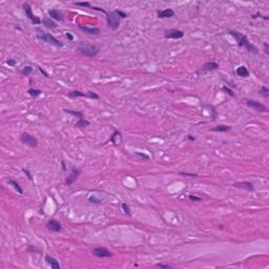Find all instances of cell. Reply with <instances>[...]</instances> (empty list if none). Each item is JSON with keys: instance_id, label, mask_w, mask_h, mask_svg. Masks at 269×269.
<instances>
[{"instance_id": "cell-32", "label": "cell", "mask_w": 269, "mask_h": 269, "mask_svg": "<svg viewBox=\"0 0 269 269\" xmlns=\"http://www.w3.org/2000/svg\"><path fill=\"white\" fill-rule=\"evenodd\" d=\"M26 250H28V252H30V254H33V252H40V250L37 248L36 246H33V245H28Z\"/></svg>"}, {"instance_id": "cell-44", "label": "cell", "mask_w": 269, "mask_h": 269, "mask_svg": "<svg viewBox=\"0 0 269 269\" xmlns=\"http://www.w3.org/2000/svg\"><path fill=\"white\" fill-rule=\"evenodd\" d=\"M61 167H62V171H66V166H65L64 160H62V161H61Z\"/></svg>"}, {"instance_id": "cell-15", "label": "cell", "mask_w": 269, "mask_h": 269, "mask_svg": "<svg viewBox=\"0 0 269 269\" xmlns=\"http://www.w3.org/2000/svg\"><path fill=\"white\" fill-rule=\"evenodd\" d=\"M78 28L82 32H84L85 34H87V35H99L101 33L99 28H89V26L85 25H78Z\"/></svg>"}, {"instance_id": "cell-45", "label": "cell", "mask_w": 269, "mask_h": 269, "mask_svg": "<svg viewBox=\"0 0 269 269\" xmlns=\"http://www.w3.org/2000/svg\"><path fill=\"white\" fill-rule=\"evenodd\" d=\"M187 138H188V139H189L190 141H194V140H196V138L193 137V136H191V135H188V136H187Z\"/></svg>"}, {"instance_id": "cell-5", "label": "cell", "mask_w": 269, "mask_h": 269, "mask_svg": "<svg viewBox=\"0 0 269 269\" xmlns=\"http://www.w3.org/2000/svg\"><path fill=\"white\" fill-rule=\"evenodd\" d=\"M67 96L70 98H79V97H85V98H89V99H93V100H98L99 99V96L96 94L95 92H86V93H82L80 90H72L67 94Z\"/></svg>"}, {"instance_id": "cell-42", "label": "cell", "mask_w": 269, "mask_h": 269, "mask_svg": "<svg viewBox=\"0 0 269 269\" xmlns=\"http://www.w3.org/2000/svg\"><path fill=\"white\" fill-rule=\"evenodd\" d=\"M65 37H66V38H67V40H70V41H73V40H74L73 35H72L71 33H67V32H66V33H65Z\"/></svg>"}, {"instance_id": "cell-12", "label": "cell", "mask_w": 269, "mask_h": 269, "mask_svg": "<svg viewBox=\"0 0 269 269\" xmlns=\"http://www.w3.org/2000/svg\"><path fill=\"white\" fill-rule=\"evenodd\" d=\"M46 228L50 231H53V232H59V231L62 230V225H61L59 221L52 219L46 223Z\"/></svg>"}, {"instance_id": "cell-3", "label": "cell", "mask_w": 269, "mask_h": 269, "mask_svg": "<svg viewBox=\"0 0 269 269\" xmlns=\"http://www.w3.org/2000/svg\"><path fill=\"white\" fill-rule=\"evenodd\" d=\"M77 50L78 53H80L81 55L86 56V57H96L100 52V47L97 46V45L94 44H80L78 47H77Z\"/></svg>"}, {"instance_id": "cell-6", "label": "cell", "mask_w": 269, "mask_h": 269, "mask_svg": "<svg viewBox=\"0 0 269 269\" xmlns=\"http://www.w3.org/2000/svg\"><path fill=\"white\" fill-rule=\"evenodd\" d=\"M20 141L23 144L28 145V147H37V146H38V140H37V138L30 135L28 132H22L20 136Z\"/></svg>"}, {"instance_id": "cell-1", "label": "cell", "mask_w": 269, "mask_h": 269, "mask_svg": "<svg viewBox=\"0 0 269 269\" xmlns=\"http://www.w3.org/2000/svg\"><path fill=\"white\" fill-rule=\"evenodd\" d=\"M229 34L236 40L238 45L240 47H245L249 53H254V54H258V53H259L258 52L257 47L250 43V42L248 41V39H247V37L244 36L243 34L239 33V32H236V31H229Z\"/></svg>"}, {"instance_id": "cell-29", "label": "cell", "mask_w": 269, "mask_h": 269, "mask_svg": "<svg viewBox=\"0 0 269 269\" xmlns=\"http://www.w3.org/2000/svg\"><path fill=\"white\" fill-rule=\"evenodd\" d=\"M260 95H262L264 98H268L269 97V89L266 86H262L260 89Z\"/></svg>"}, {"instance_id": "cell-37", "label": "cell", "mask_w": 269, "mask_h": 269, "mask_svg": "<svg viewBox=\"0 0 269 269\" xmlns=\"http://www.w3.org/2000/svg\"><path fill=\"white\" fill-rule=\"evenodd\" d=\"M5 62H7V64L9 65V66H16L17 65V61H16L15 59H7V61H5Z\"/></svg>"}, {"instance_id": "cell-13", "label": "cell", "mask_w": 269, "mask_h": 269, "mask_svg": "<svg viewBox=\"0 0 269 269\" xmlns=\"http://www.w3.org/2000/svg\"><path fill=\"white\" fill-rule=\"evenodd\" d=\"M219 68V63L214 62V61H208V62L204 63V65L198 71V73H204V72H211Z\"/></svg>"}, {"instance_id": "cell-9", "label": "cell", "mask_w": 269, "mask_h": 269, "mask_svg": "<svg viewBox=\"0 0 269 269\" xmlns=\"http://www.w3.org/2000/svg\"><path fill=\"white\" fill-rule=\"evenodd\" d=\"M246 105L248 106V107L252 108V110L261 111V113H267V111H268V108L266 107L264 104H262L261 102H259V101L247 99L246 100Z\"/></svg>"}, {"instance_id": "cell-21", "label": "cell", "mask_w": 269, "mask_h": 269, "mask_svg": "<svg viewBox=\"0 0 269 269\" xmlns=\"http://www.w3.org/2000/svg\"><path fill=\"white\" fill-rule=\"evenodd\" d=\"M236 74L239 77H242V78H248L249 77V71L247 70V67L245 65L239 66V67L236 70Z\"/></svg>"}, {"instance_id": "cell-34", "label": "cell", "mask_w": 269, "mask_h": 269, "mask_svg": "<svg viewBox=\"0 0 269 269\" xmlns=\"http://www.w3.org/2000/svg\"><path fill=\"white\" fill-rule=\"evenodd\" d=\"M188 198H189L190 201H193V202H199V201H201V200H202L201 197L194 196V194H189V196H188Z\"/></svg>"}, {"instance_id": "cell-22", "label": "cell", "mask_w": 269, "mask_h": 269, "mask_svg": "<svg viewBox=\"0 0 269 269\" xmlns=\"http://www.w3.org/2000/svg\"><path fill=\"white\" fill-rule=\"evenodd\" d=\"M230 129H231V126H229V125H225V124H219L215 127H212L211 128L212 132H228V130H230Z\"/></svg>"}, {"instance_id": "cell-43", "label": "cell", "mask_w": 269, "mask_h": 269, "mask_svg": "<svg viewBox=\"0 0 269 269\" xmlns=\"http://www.w3.org/2000/svg\"><path fill=\"white\" fill-rule=\"evenodd\" d=\"M264 50H265L266 54L269 55V44L267 43V42H265L264 43Z\"/></svg>"}, {"instance_id": "cell-18", "label": "cell", "mask_w": 269, "mask_h": 269, "mask_svg": "<svg viewBox=\"0 0 269 269\" xmlns=\"http://www.w3.org/2000/svg\"><path fill=\"white\" fill-rule=\"evenodd\" d=\"M42 24H43L45 28H50V30H54V28H57V23H56L55 20H53L52 18L50 17H45L42 19Z\"/></svg>"}, {"instance_id": "cell-10", "label": "cell", "mask_w": 269, "mask_h": 269, "mask_svg": "<svg viewBox=\"0 0 269 269\" xmlns=\"http://www.w3.org/2000/svg\"><path fill=\"white\" fill-rule=\"evenodd\" d=\"M164 37L166 39H181L184 37V33L177 28H170L164 32Z\"/></svg>"}, {"instance_id": "cell-16", "label": "cell", "mask_w": 269, "mask_h": 269, "mask_svg": "<svg viewBox=\"0 0 269 269\" xmlns=\"http://www.w3.org/2000/svg\"><path fill=\"white\" fill-rule=\"evenodd\" d=\"M44 260H45V262H46L53 269H60L61 268L59 262H58V261L56 260L54 257H52V255L46 254L44 257Z\"/></svg>"}, {"instance_id": "cell-31", "label": "cell", "mask_w": 269, "mask_h": 269, "mask_svg": "<svg viewBox=\"0 0 269 269\" xmlns=\"http://www.w3.org/2000/svg\"><path fill=\"white\" fill-rule=\"evenodd\" d=\"M223 90H224V92L226 93V94L227 95H229L230 97H236V94H234V92L231 89H229V87L228 86H226V85H224V86H223V89H222Z\"/></svg>"}, {"instance_id": "cell-28", "label": "cell", "mask_w": 269, "mask_h": 269, "mask_svg": "<svg viewBox=\"0 0 269 269\" xmlns=\"http://www.w3.org/2000/svg\"><path fill=\"white\" fill-rule=\"evenodd\" d=\"M121 208H122V210H123L124 214L126 215H132V211H130V207H129V205L127 204V203H122L121 204Z\"/></svg>"}, {"instance_id": "cell-17", "label": "cell", "mask_w": 269, "mask_h": 269, "mask_svg": "<svg viewBox=\"0 0 269 269\" xmlns=\"http://www.w3.org/2000/svg\"><path fill=\"white\" fill-rule=\"evenodd\" d=\"M234 187L238 188H243V189H246L248 191H254V186L252 183L250 182H236L233 184Z\"/></svg>"}, {"instance_id": "cell-19", "label": "cell", "mask_w": 269, "mask_h": 269, "mask_svg": "<svg viewBox=\"0 0 269 269\" xmlns=\"http://www.w3.org/2000/svg\"><path fill=\"white\" fill-rule=\"evenodd\" d=\"M175 15L174 10L171 9H165L163 11H159L158 12V18L159 19H165V18H170Z\"/></svg>"}, {"instance_id": "cell-33", "label": "cell", "mask_w": 269, "mask_h": 269, "mask_svg": "<svg viewBox=\"0 0 269 269\" xmlns=\"http://www.w3.org/2000/svg\"><path fill=\"white\" fill-rule=\"evenodd\" d=\"M116 13L118 14V16L120 17V19H124V18H127L128 17V14H126L125 12H123V11H120V10H117Z\"/></svg>"}, {"instance_id": "cell-24", "label": "cell", "mask_w": 269, "mask_h": 269, "mask_svg": "<svg viewBox=\"0 0 269 269\" xmlns=\"http://www.w3.org/2000/svg\"><path fill=\"white\" fill-rule=\"evenodd\" d=\"M7 184H9V185H12L13 187L15 188V190H17V193H18L23 194V190H22V188H21V186L19 185V183H18L17 181L10 179V180H7Z\"/></svg>"}, {"instance_id": "cell-40", "label": "cell", "mask_w": 269, "mask_h": 269, "mask_svg": "<svg viewBox=\"0 0 269 269\" xmlns=\"http://www.w3.org/2000/svg\"><path fill=\"white\" fill-rule=\"evenodd\" d=\"M37 67H38V70L40 71V73H41V74H43V75H44L45 77H46V78H50V76L49 75V74L46 73V72H45V71L43 70V68H42V67H40V66H37Z\"/></svg>"}, {"instance_id": "cell-27", "label": "cell", "mask_w": 269, "mask_h": 269, "mask_svg": "<svg viewBox=\"0 0 269 269\" xmlns=\"http://www.w3.org/2000/svg\"><path fill=\"white\" fill-rule=\"evenodd\" d=\"M34 68L32 67V66H24V67L21 70V74H22L23 76H30V74L33 73Z\"/></svg>"}, {"instance_id": "cell-11", "label": "cell", "mask_w": 269, "mask_h": 269, "mask_svg": "<svg viewBox=\"0 0 269 269\" xmlns=\"http://www.w3.org/2000/svg\"><path fill=\"white\" fill-rule=\"evenodd\" d=\"M80 174H81V169L77 168V167H73L71 170V172H70V175L67 176V178H66V180H65V185L71 186L77 179H78Z\"/></svg>"}, {"instance_id": "cell-23", "label": "cell", "mask_w": 269, "mask_h": 269, "mask_svg": "<svg viewBox=\"0 0 269 269\" xmlns=\"http://www.w3.org/2000/svg\"><path fill=\"white\" fill-rule=\"evenodd\" d=\"M90 125V122L87 121L85 118H82V119H79L78 122H76L75 123V127H77V128H85V127L89 126Z\"/></svg>"}, {"instance_id": "cell-41", "label": "cell", "mask_w": 269, "mask_h": 269, "mask_svg": "<svg viewBox=\"0 0 269 269\" xmlns=\"http://www.w3.org/2000/svg\"><path fill=\"white\" fill-rule=\"evenodd\" d=\"M135 154H137V156H139V157H141V158L142 159H145V160H148L150 159V157L147 156V154H141V153H135Z\"/></svg>"}, {"instance_id": "cell-7", "label": "cell", "mask_w": 269, "mask_h": 269, "mask_svg": "<svg viewBox=\"0 0 269 269\" xmlns=\"http://www.w3.org/2000/svg\"><path fill=\"white\" fill-rule=\"evenodd\" d=\"M92 254L93 255H95V257L97 258H101V259H103V258H111L113 257V252L111 251V250H108L106 247H96V248H94L92 250Z\"/></svg>"}, {"instance_id": "cell-14", "label": "cell", "mask_w": 269, "mask_h": 269, "mask_svg": "<svg viewBox=\"0 0 269 269\" xmlns=\"http://www.w3.org/2000/svg\"><path fill=\"white\" fill-rule=\"evenodd\" d=\"M49 15H50V18H52L53 20H56V21H63L64 20V15H63V13L57 9L50 10Z\"/></svg>"}, {"instance_id": "cell-4", "label": "cell", "mask_w": 269, "mask_h": 269, "mask_svg": "<svg viewBox=\"0 0 269 269\" xmlns=\"http://www.w3.org/2000/svg\"><path fill=\"white\" fill-rule=\"evenodd\" d=\"M106 22H107V26L113 31H116L120 25V17L116 13L114 12H107L106 14Z\"/></svg>"}, {"instance_id": "cell-26", "label": "cell", "mask_w": 269, "mask_h": 269, "mask_svg": "<svg viewBox=\"0 0 269 269\" xmlns=\"http://www.w3.org/2000/svg\"><path fill=\"white\" fill-rule=\"evenodd\" d=\"M28 94L33 98H37L39 97L40 95L42 94V90L41 89H28Z\"/></svg>"}, {"instance_id": "cell-8", "label": "cell", "mask_w": 269, "mask_h": 269, "mask_svg": "<svg viewBox=\"0 0 269 269\" xmlns=\"http://www.w3.org/2000/svg\"><path fill=\"white\" fill-rule=\"evenodd\" d=\"M23 10H24L25 15L28 16V19L32 21V23H33V24H36V25L37 24H41L42 20L40 19L39 17H37L36 15L33 14V12H32V7H31L30 4H28V3H24V4H23Z\"/></svg>"}, {"instance_id": "cell-30", "label": "cell", "mask_w": 269, "mask_h": 269, "mask_svg": "<svg viewBox=\"0 0 269 269\" xmlns=\"http://www.w3.org/2000/svg\"><path fill=\"white\" fill-rule=\"evenodd\" d=\"M74 5H77V7H89V9H92V3L90 2H75Z\"/></svg>"}, {"instance_id": "cell-35", "label": "cell", "mask_w": 269, "mask_h": 269, "mask_svg": "<svg viewBox=\"0 0 269 269\" xmlns=\"http://www.w3.org/2000/svg\"><path fill=\"white\" fill-rule=\"evenodd\" d=\"M89 202H92V203L99 204V203H101V202H102V199H97V198H95V197H89Z\"/></svg>"}, {"instance_id": "cell-25", "label": "cell", "mask_w": 269, "mask_h": 269, "mask_svg": "<svg viewBox=\"0 0 269 269\" xmlns=\"http://www.w3.org/2000/svg\"><path fill=\"white\" fill-rule=\"evenodd\" d=\"M64 111V113H66V114H70V115H73V116H75V117H77V118L78 119H82V118H84V115H83V113H82V111H72V110H63Z\"/></svg>"}, {"instance_id": "cell-38", "label": "cell", "mask_w": 269, "mask_h": 269, "mask_svg": "<svg viewBox=\"0 0 269 269\" xmlns=\"http://www.w3.org/2000/svg\"><path fill=\"white\" fill-rule=\"evenodd\" d=\"M156 267H158V268H172V266L169 265V264H163V263H159V264L156 265Z\"/></svg>"}, {"instance_id": "cell-2", "label": "cell", "mask_w": 269, "mask_h": 269, "mask_svg": "<svg viewBox=\"0 0 269 269\" xmlns=\"http://www.w3.org/2000/svg\"><path fill=\"white\" fill-rule=\"evenodd\" d=\"M35 33H36V37L37 39L40 40L42 42H47V43H50L53 45H56V46H63V42L58 40L57 38H55L52 34L47 33V32H44L43 30L41 28H35Z\"/></svg>"}, {"instance_id": "cell-20", "label": "cell", "mask_w": 269, "mask_h": 269, "mask_svg": "<svg viewBox=\"0 0 269 269\" xmlns=\"http://www.w3.org/2000/svg\"><path fill=\"white\" fill-rule=\"evenodd\" d=\"M121 141H122L121 132H120L119 130H115V132H113V135H111V142L113 143L114 145L118 146V145H120Z\"/></svg>"}, {"instance_id": "cell-39", "label": "cell", "mask_w": 269, "mask_h": 269, "mask_svg": "<svg viewBox=\"0 0 269 269\" xmlns=\"http://www.w3.org/2000/svg\"><path fill=\"white\" fill-rule=\"evenodd\" d=\"M258 17H261V18H263V19H265V20H268L269 18H268V16H262L260 14V13H257V14H254V15H251V18H258Z\"/></svg>"}, {"instance_id": "cell-36", "label": "cell", "mask_w": 269, "mask_h": 269, "mask_svg": "<svg viewBox=\"0 0 269 269\" xmlns=\"http://www.w3.org/2000/svg\"><path fill=\"white\" fill-rule=\"evenodd\" d=\"M21 170H22V171L24 172V174L26 175V177L28 178V180H31V181L33 180V177H32V174H31V172H30V170H28V168H25V167H23V168L21 169Z\"/></svg>"}]
</instances>
